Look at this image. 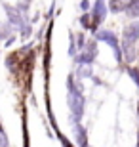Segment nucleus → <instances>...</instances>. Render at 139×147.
Listing matches in <instances>:
<instances>
[{
	"mask_svg": "<svg viewBox=\"0 0 139 147\" xmlns=\"http://www.w3.org/2000/svg\"><path fill=\"white\" fill-rule=\"evenodd\" d=\"M67 101L71 105V111H73V119H80L82 113H84V96L76 90H69V96H67Z\"/></svg>",
	"mask_w": 139,
	"mask_h": 147,
	"instance_id": "f257e3e1",
	"label": "nucleus"
},
{
	"mask_svg": "<svg viewBox=\"0 0 139 147\" xmlns=\"http://www.w3.org/2000/svg\"><path fill=\"white\" fill-rule=\"evenodd\" d=\"M95 33H97V31H95ZM97 40H105V42H107L109 46L114 50L116 59L118 61L122 59V54H120V44H118V38H116V34L112 33V31H105V29H103V31H99V33H97Z\"/></svg>",
	"mask_w": 139,
	"mask_h": 147,
	"instance_id": "f03ea898",
	"label": "nucleus"
},
{
	"mask_svg": "<svg viewBox=\"0 0 139 147\" xmlns=\"http://www.w3.org/2000/svg\"><path fill=\"white\" fill-rule=\"evenodd\" d=\"M105 16H107L105 0H95V4H93V25H91L93 31H97V27L101 25V21L105 19Z\"/></svg>",
	"mask_w": 139,
	"mask_h": 147,
	"instance_id": "7ed1b4c3",
	"label": "nucleus"
},
{
	"mask_svg": "<svg viewBox=\"0 0 139 147\" xmlns=\"http://www.w3.org/2000/svg\"><path fill=\"white\" fill-rule=\"evenodd\" d=\"M6 13H8V19H10V23H13L15 27H23V25H25V19H23L21 10L11 8V6H6Z\"/></svg>",
	"mask_w": 139,
	"mask_h": 147,
	"instance_id": "20e7f679",
	"label": "nucleus"
},
{
	"mask_svg": "<svg viewBox=\"0 0 139 147\" xmlns=\"http://www.w3.org/2000/svg\"><path fill=\"white\" fill-rule=\"evenodd\" d=\"M137 38H139V23H132L124 29V42L134 44Z\"/></svg>",
	"mask_w": 139,
	"mask_h": 147,
	"instance_id": "39448f33",
	"label": "nucleus"
},
{
	"mask_svg": "<svg viewBox=\"0 0 139 147\" xmlns=\"http://www.w3.org/2000/svg\"><path fill=\"white\" fill-rule=\"evenodd\" d=\"M75 134H76V143L78 145H88V138H86V130L82 128L78 122H75Z\"/></svg>",
	"mask_w": 139,
	"mask_h": 147,
	"instance_id": "423d86ee",
	"label": "nucleus"
},
{
	"mask_svg": "<svg viewBox=\"0 0 139 147\" xmlns=\"http://www.w3.org/2000/svg\"><path fill=\"white\" fill-rule=\"evenodd\" d=\"M126 13L130 17H139V0H130L126 4Z\"/></svg>",
	"mask_w": 139,
	"mask_h": 147,
	"instance_id": "0eeeda50",
	"label": "nucleus"
},
{
	"mask_svg": "<svg viewBox=\"0 0 139 147\" xmlns=\"http://www.w3.org/2000/svg\"><path fill=\"white\" fill-rule=\"evenodd\" d=\"M93 57H95V54H93V52H88V50H86V52H82L80 55H76L75 61L78 63V65H82V63H93Z\"/></svg>",
	"mask_w": 139,
	"mask_h": 147,
	"instance_id": "6e6552de",
	"label": "nucleus"
},
{
	"mask_svg": "<svg viewBox=\"0 0 139 147\" xmlns=\"http://www.w3.org/2000/svg\"><path fill=\"white\" fill-rule=\"evenodd\" d=\"M78 78H88V76H91V63H82L80 67H78Z\"/></svg>",
	"mask_w": 139,
	"mask_h": 147,
	"instance_id": "1a4fd4ad",
	"label": "nucleus"
},
{
	"mask_svg": "<svg viewBox=\"0 0 139 147\" xmlns=\"http://www.w3.org/2000/svg\"><path fill=\"white\" fill-rule=\"evenodd\" d=\"M11 33V25L10 23H0V38L4 40V38H8Z\"/></svg>",
	"mask_w": 139,
	"mask_h": 147,
	"instance_id": "9d476101",
	"label": "nucleus"
},
{
	"mask_svg": "<svg viewBox=\"0 0 139 147\" xmlns=\"http://www.w3.org/2000/svg\"><path fill=\"white\" fill-rule=\"evenodd\" d=\"M128 73H130V76L134 78V82L139 86V69H134V67H130V69H128Z\"/></svg>",
	"mask_w": 139,
	"mask_h": 147,
	"instance_id": "9b49d317",
	"label": "nucleus"
},
{
	"mask_svg": "<svg viewBox=\"0 0 139 147\" xmlns=\"http://www.w3.org/2000/svg\"><path fill=\"white\" fill-rule=\"evenodd\" d=\"M111 8H112V11H120L122 10V0H112Z\"/></svg>",
	"mask_w": 139,
	"mask_h": 147,
	"instance_id": "f8f14e48",
	"label": "nucleus"
},
{
	"mask_svg": "<svg viewBox=\"0 0 139 147\" xmlns=\"http://www.w3.org/2000/svg\"><path fill=\"white\" fill-rule=\"evenodd\" d=\"M82 25H86V27H90V16H88V13H86V16H82Z\"/></svg>",
	"mask_w": 139,
	"mask_h": 147,
	"instance_id": "ddd939ff",
	"label": "nucleus"
},
{
	"mask_svg": "<svg viewBox=\"0 0 139 147\" xmlns=\"http://www.w3.org/2000/svg\"><path fill=\"white\" fill-rule=\"evenodd\" d=\"M76 48H84V34H78V46H76Z\"/></svg>",
	"mask_w": 139,
	"mask_h": 147,
	"instance_id": "4468645a",
	"label": "nucleus"
},
{
	"mask_svg": "<svg viewBox=\"0 0 139 147\" xmlns=\"http://www.w3.org/2000/svg\"><path fill=\"white\" fill-rule=\"evenodd\" d=\"M0 145H8V140H6V136L0 132Z\"/></svg>",
	"mask_w": 139,
	"mask_h": 147,
	"instance_id": "2eb2a0df",
	"label": "nucleus"
},
{
	"mask_svg": "<svg viewBox=\"0 0 139 147\" xmlns=\"http://www.w3.org/2000/svg\"><path fill=\"white\" fill-rule=\"evenodd\" d=\"M82 10H88V8H90V4H88V0H82Z\"/></svg>",
	"mask_w": 139,
	"mask_h": 147,
	"instance_id": "dca6fc26",
	"label": "nucleus"
},
{
	"mask_svg": "<svg viewBox=\"0 0 139 147\" xmlns=\"http://www.w3.org/2000/svg\"><path fill=\"white\" fill-rule=\"evenodd\" d=\"M0 132H2V126H0Z\"/></svg>",
	"mask_w": 139,
	"mask_h": 147,
	"instance_id": "f3484780",
	"label": "nucleus"
}]
</instances>
